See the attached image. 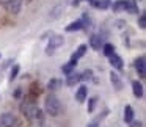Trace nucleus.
I'll list each match as a JSON object with an SVG mask.
<instances>
[{"instance_id":"obj_1","label":"nucleus","mask_w":146,"mask_h":127,"mask_svg":"<svg viewBox=\"0 0 146 127\" xmlns=\"http://www.w3.org/2000/svg\"><path fill=\"white\" fill-rule=\"evenodd\" d=\"M21 111H22V114L27 118L29 121H41L42 119V114H41V110H39L38 107H36L33 102H24L22 105H21Z\"/></svg>"},{"instance_id":"obj_2","label":"nucleus","mask_w":146,"mask_h":127,"mask_svg":"<svg viewBox=\"0 0 146 127\" xmlns=\"http://www.w3.org/2000/svg\"><path fill=\"white\" fill-rule=\"evenodd\" d=\"M44 108H46V113H47L49 116H58V114L61 113V108L63 107H61V102L57 96L49 94L47 97H46Z\"/></svg>"},{"instance_id":"obj_3","label":"nucleus","mask_w":146,"mask_h":127,"mask_svg":"<svg viewBox=\"0 0 146 127\" xmlns=\"http://www.w3.org/2000/svg\"><path fill=\"white\" fill-rule=\"evenodd\" d=\"M63 42H64V38H63V36H60V35L52 36L50 41H49V44H47V49H46V52H47V54H52L55 49L61 47V46H63Z\"/></svg>"},{"instance_id":"obj_4","label":"nucleus","mask_w":146,"mask_h":127,"mask_svg":"<svg viewBox=\"0 0 146 127\" xmlns=\"http://www.w3.org/2000/svg\"><path fill=\"white\" fill-rule=\"evenodd\" d=\"M16 126V116L13 113L0 114V127H14Z\"/></svg>"},{"instance_id":"obj_5","label":"nucleus","mask_w":146,"mask_h":127,"mask_svg":"<svg viewBox=\"0 0 146 127\" xmlns=\"http://www.w3.org/2000/svg\"><path fill=\"white\" fill-rule=\"evenodd\" d=\"M5 8L10 14H19L22 10V0H10L8 3H5Z\"/></svg>"},{"instance_id":"obj_6","label":"nucleus","mask_w":146,"mask_h":127,"mask_svg":"<svg viewBox=\"0 0 146 127\" xmlns=\"http://www.w3.org/2000/svg\"><path fill=\"white\" fill-rule=\"evenodd\" d=\"M146 58L145 57H138L135 60V69H137V72H138V75L141 77V79H145L146 77Z\"/></svg>"},{"instance_id":"obj_7","label":"nucleus","mask_w":146,"mask_h":127,"mask_svg":"<svg viewBox=\"0 0 146 127\" xmlns=\"http://www.w3.org/2000/svg\"><path fill=\"white\" fill-rule=\"evenodd\" d=\"M110 82H111V85H113V88L116 89V91H121V89H123V80H121V77L118 75L116 72H113V71L110 72Z\"/></svg>"},{"instance_id":"obj_8","label":"nucleus","mask_w":146,"mask_h":127,"mask_svg":"<svg viewBox=\"0 0 146 127\" xmlns=\"http://www.w3.org/2000/svg\"><path fill=\"white\" fill-rule=\"evenodd\" d=\"M80 80H82V77H80V74L79 72H71V74H68L66 75V85H69V86H74L76 83H79Z\"/></svg>"},{"instance_id":"obj_9","label":"nucleus","mask_w":146,"mask_h":127,"mask_svg":"<svg viewBox=\"0 0 146 127\" xmlns=\"http://www.w3.org/2000/svg\"><path fill=\"white\" fill-rule=\"evenodd\" d=\"M90 46H91L93 50H99L102 46V38L99 35H91L90 36Z\"/></svg>"},{"instance_id":"obj_10","label":"nucleus","mask_w":146,"mask_h":127,"mask_svg":"<svg viewBox=\"0 0 146 127\" xmlns=\"http://www.w3.org/2000/svg\"><path fill=\"white\" fill-rule=\"evenodd\" d=\"M86 96H88V88H86L85 85L79 86V89L76 91V101L77 102H83L86 99Z\"/></svg>"},{"instance_id":"obj_11","label":"nucleus","mask_w":146,"mask_h":127,"mask_svg":"<svg viewBox=\"0 0 146 127\" xmlns=\"http://www.w3.org/2000/svg\"><path fill=\"white\" fill-rule=\"evenodd\" d=\"M85 28V25H83V21H76V22H71L69 25L66 27V32H79V30H83Z\"/></svg>"},{"instance_id":"obj_12","label":"nucleus","mask_w":146,"mask_h":127,"mask_svg":"<svg viewBox=\"0 0 146 127\" xmlns=\"http://www.w3.org/2000/svg\"><path fill=\"white\" fill-rule=\"evenodd\" d=\"M108 58H110L111 67H115V69H123V58L121 57H118L116 54H113L111 57H108Z\"/></svg>"},{"instance_id":"obj_13","label":"nucleus","mask_w":146,"mask_h":127,"mask_svg":"<svg viewBox=\"0 0 146 127\" xmlns=\"http://www.w3.org/2000/svg\"><path fill=\"white\" fill-rule=\"evenodd\" d=\"M132 91H133L135 97H143V85L138 80H133L132 82Z\"/></svg>"},{"instance_id":"obj_14","label":"nucleus","mask_w":146,"mask_h":127,"mask_svg":"<svg viewBox=\"0 0 146 127\" xmlns=\"http://www.w3.org/2000/svg\"><path fill=\"white\" fill-rule=\"evenodd\" d=\"M90 3L94 8H99V10H105V8L110 7V0H90Z\"/></svg>"},{"instance_id":"obj_15","label":"nucleus","mask_w":146,"mask_h":127,"mask_svg":"<svg viewBox=\"0 0 146 127\" xmlns=\"http://www.w3.org/2000/svg\"><path fill=\"white\" fill-rule=\"evenodd\" d=\"M86 49H88V47H86L85 44L79 46V47H77V50H76V52H74V54H72V57H71V60L77 61V60H79V58H82L83 55L86 54Z\"/></svg>"},{"instance_id":"obj_16","label":"nucleus","mask_w":146,"mask_h":127,"mask_svg":"<svg viewBox=\"0 0 146 127\" xmlns=\"http://www.w3.org/2000/svg\"><path fill=\"white\" fill-rule=\"evenodd\" d=\"M124 10H126L127 13L137 14V13H138V7H137V2H135V0H126V7H124Z\"/></svg>"},{"instance_id":"obj_17","label":"nucleus","mask_w":146,"mask_h":127,"mask_svg":"<svg viewBox=\"0 0 146 127\" xmlns=\"http://www.w3.org/2000/svg\"><path fill=\"white\" fill-rule=\"evenodd\" d=\"M61 88V80L60 79H50L47 82V89L49 91H57Z\"/></svg>"},{"instance_id":"obj_18","label":"nucleus","mask_w":146,"mask_h":127,"mask_svg":"<svg viewBox=\"0 0 146 127\" xmlns=\"http://www.w3.org/2000/svg\"><path fill=\"white\" fill-rule=\"evenodd\" d=\"M124 121H126L127 124H130L133 121V110L130 105H126L124 107Z\"/></svg>"},{"instance_id":"obj_19","label":"nucleus","mask_w":146,"mask_h":127,"mask_svg":"<svg viewBox=\"0 0 146 127\" xmlns=\"http://www.w3.org/2000/svg\"><path fill=\"white\" fill-rule=\"evenodd\" d=\"M76 64H77V61H74V60H69L68 61V64H64L63 67H61V71H63V74H71L74 71V67H76Z\"/></svg>"},{"instance_id":"obj_20","label":"nucleus","mask_w":146,"mask_h":127,"mask_svg":"<svg viewBox=\"0 0 146 127\" xmlns=\"http://www.w3.org/2000/svg\"><path fill=\"white\" fill-rule=\"evenodd\" d=\"M124 7H126V0H116L111 5V10H113V13H119L121 10H124Z\"/></svg>"},{"instance_id":"obj_21","label":"nucleus","mask_w":146,"mask_h":127,"mask_svg":"<svg viewBox=\"0 0 146 127\" xmlns=\"http://www.w3.org/2000/svg\"><path fill=\"white\" fill-rule=\"evenodd\" d=\"M102 52H104L105 57H111V55L115 54V47H113V44H104V47H102Z\"/></svg>"},{"instance_id":"obj_22","label":"nucleus","mask_w":146,"mask_h":127,"mask_svg":"<svg viewBox=\"0 0 146 127\" xmlns=\"http://www.w3.org/2000/svg\"><path fill=\"white\" fill-rule=\"evenodd\" d=\"M60 11H63V7H61V5H58V7H55L54 10L50 11V14H49V17H50V19H57V17L61 14Z\"/></svg>"},{"instance_id":"obj_23","label":"nucleus","mask_w":146,"mask_h":127,"mask_svg":"<svg viewBox=\"0 0 146 127\" xmlns=\"http://www.w3.org/2000/svg\"><path fill=\"white\" fill-rule=\"evenodd\" d=\"M96 104H98V97H91L88 101V113H93V111H94Z\"/></svg>"},{"instance_id":"obj_24","label":"nucleus","mask_w":146,"mask_h":127,"mask_svg":"<svg viewBox=\"0 0 146 127\" xmlns=\"http://www.w3.org/2000/svg\"><path fill=\"white\" fill-rule=\"evenodd\" d=\"M138 27L141 30L146 28V14L145 13H141V14H140V17H138Z\"/></svg>"},{"instance_id":"obj_25","label":"nucleus","mask_w":146,"mask_h":127,"mask_svg":"<svg viewBox=\"0 0 146 127\" xmlns=\"http://www.w3.org/2000/svg\"><path fill=\"white\" fill-rule=\"evenodd\" d=\"M17 74H19V66L17 64H14L13 69H11V75H10V82H13L14 79L17 77Z\"/></svg>"},{"instance_id":"obj_26","label":"nucleus","mask_w":146,"mask_h":127,"mask_svg":"<svg viewBox=\"0 0 146 127\" xmlns=\"http://www.w3.org/2000/svg\"><path fill=\"white\" fill-rule=\"evenodd\" d=\"M91 75H93V71H90V69L83 71V72L80 74V77H82V80H90V79H91Z\"/></svg>"},{"instance_id":"obj_27","label":"nucleus","mask_w":146,"mask_h":127,"mask_svg":"<svg viewBox=\"0 0 146 127\" xmlns=\"http://www.w3.org/2000/svg\"><path fill=\"white\" fill-rule=\"evenodd\" d=\"M88 127H98V121H93L91 124H88Z\"/></svg>"},{"instance_id":"obj_28","label":"nucleus","mask_w":146,"mask_h":127,"mask_svg":"<svg viewBox=\"0 0 146 127\" xmlns=\"http://www.w3.org/2000/svg\"><path fill=\"white\" fill-rule=\"evenodd\" d=\"M132 127H141V122H133Z\"/></svg>"},{"instance_id":"obj_29","label":"nucleus","mask_w":146,"mask_h":127,"mask_svg":"<svg viewBox=\"0 0 146 127\" xmlns=\"http://www.w3.org/2000/svg\"><path fill=\"white\" fill-rule=\"evenodd\" d=\"M80 2H82V0H74L72 3H74V5H79V3H80Z\"/></svg>"},{"instance_id":"obj_30","label":"nucleus","mask_w":146,"mask_h":127,"mask_svg":"<svg viewBox=\"0 0 146 127\" xmlns=\"http://www.w3.org/2000/svg\"><path fill=\"white\" fill-rule=\"evenodd\" d=\"M8 2H10V0H0V3H3V5H5V3H8Z\"/></svg>"}]
</instances>
